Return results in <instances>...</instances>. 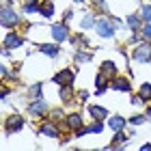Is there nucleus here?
Masks as SVG:
<instances>
[{
  "label": "nucleus",
  "mask_w": 151,
  "mask_h": 151,
  "mask_svg": "<svg viewBox=\"0 0 151 151\" xmlns=\"http://www.w3.org/2000/svg\"><path fill=\"white\" fill-rule=\"evenodd\" d=\"M140 15H142V19H145V22H151V4H145L140 9Z\"/></svg>",
  "instance_id": "nucleus-28"
},
{
  "label": "nucleus",
  "mask_w": 151,
  "mask_h": 151,
  "mask_svg": "<svg viewBox=\"0 0 151 151\" xmlns=\"http://www.w3.org/2000/svg\"><path fill=\"white\" fill-rule=\"evenodd\" d=\"M101 73H104L106 78H116V73H119V67H116L112 60H104V63H101Z\"/></svg>",
  "instance_id": "nucleus-15"
},
{
  "label": "nucleus",
  "mask_w": 151,
  "mask_h": 151,
  "mask_svg": "<svg viewBox=\"0 0 151 151\" xmlns=\"http://www.w3.org/2000/svg\"><path fill=\"white\" fill-rule=\"evenodd\" d=\"M41 11V0H28L24 4V13L26 15H32V13H39Z\"/></svg>",
  "instance_id": "nucleus-18"
},
{
  "label": "nucleus",
  "mask_w": 151,
  "mask_h": 151,
  "mask_svg": "<svg viewBox=\"0 0 151 151\" xmlns=\"http://www.w3.org/2000/svg\"><path fill=\"white\" fill-rule=\"evenodd\" d=\"M95 6H97V9H101L104 13H108V4H106V0H95Z\"/></svg>",
  "instance_id": "nucleus-31"
},
{
  "label": "nucleus",
  "mask_w": 151,
  "mask_h": 151,
  "mask_svg": "<svg viewBox=\"0 0 151 151\" xmlns=\"http://www.w3.org/2000/svg\"><path fill=\"white\" fill-rule=\"evenodd\" d=\"M104 132V123H101V119H95L88 127H82L76 132V138H82V136H86V134H101Z\"/></svg>",
  "instance_id": "nucleus-7"
},
{
  "label": "nucleus",
  "mask_w": 151,
  "mask_h": 151,
  "mask_svg": "<svg viewBox=\"0 0 151 151\" xmlns=\"http://www.w3.org/2000/svg\"><path fill=\"white\" fill-rule=\"evenodd\" d=\"M47 101H43V97L41 99H35L32 104H28V112L32 114V116H45L47 114Z\"/></svg>",
  "instance_id": "nucleus-8"
},
{
  "label": "nucleus",
  "mask_w": 151,
  "mask_h": 151,
  "mask_svg": "<svg viewBox=\"0 0 151 151\" xmlns=\"http://www.w3.org/2000/svg\"><path fill=\"white\" fill-rule=\"evenodd\" d=\"M60 99L63 101H71L73 99V86L71 84H63L60 86Z\"/></svg>",
  "instance_id": "nucleus-21"
},
{
  "label": "nucleus",
  "mask_w": 151,
  "mask_h": 151,
  "mask_svg": "<svg viewBox=\"0 0 151 151\" xmlns=\"http://www.w3.org/2000/svg\"><path fill=\"white\" fill-rule=\"evenodd\" d=\"M76 2H84V0H76Z\"/></svg>",
  "instance_id": "nucleus-39"
},
{
  "label": "nucleus",
  "mask_w": 151,
  "mask_h": 151,
  "mask_svg": "<svg viewBox=\"0 0 151 151\" xmlns=\"http://www.w3.org/2000/svg\"><path fill=\"white\" fill-rule=\"evenodd\" d=\"M145 114H147V121H151V108H147V112H145Z\"/></svg>",
  "instance_id": "nucleus-38"
},
{
  "label": "nucleus",
  "mask_w": 151,
  "mask_h": 151,
  "mask_svg": "<svg viewBox=\"0 0 151 151\" xmlns=\"http://www.w3.org/2000/svg\"><path fill=\"white\" fill-rule=\"evenodd\" d=\"M19 22H22V15H17V11L11 4H4L0 9V24H2V28H15Z\"/></svg>",
  "instance_id": "nucleus-1"
},
{
  "label": "nucleus",
  "mask_w": 151,
  "mask_h": 151,
  "mask_svg": "<svg viewBox=\"0 0 151 151\" xmlns=\"http://www.w3.org/2000/svg\"><path fill=\"white\" fill-rule=\"evenodd\" d=\"M24 43V39L17 35V32H6V37H4V50H15V47H19Z\"/></svg>",
  "instance_id": "nucleus-10"
},
{
  "label": "nucleus",
  "mask_w": 151,
  "mask_h": 151,
  "mask_svg": "<svg viewBox=\"0 0 151 151\" xmlns=\"http://www.w3.org/2000/svg\"><path fill=\"white\" fill-rule=\"evenodd\" d=\"M132 58L136 63H151V41L142 39L136 43V47L132 50Z\"/></svg>",
  "instance_id": "nucleus-2"
},
{
  "label": "nucleus",
  "mask_w": 151,
  "mask_h": 151,
  "mask_svg": "<svg viewBox=\"0 0 151 151\" xmlns=\"http://www.w3.org/2000/svg\"><path fill=\"white\" fill-rule=\"evenodd\" d=\"M24 127V119L19 114H13L4 121V134H13V132H19Z\"/></svg>",
  "instance_id": "nucleus-5"
},
{
  "label": "nucleus",
  "mask_w": 151,
  "mask_h": 151,
  "mask_svg": "<svg viewBox=\"0 0 151 151\" xmlns=\"http://www.w3.org/2000/svg\"><path fill=\"white\" fill-rule=\"evenodd\" d=\"M140 149H142V151H149V149H151V142H145V145H142Z\"/></svg>",
  "instance_id": "nucleus-37"
},
{
  "label": "nucleus",
  "mask_w": 151,
  "mask_h": 151,
  "mask_svg": "<svg viewBox=\"0 0 151 151\" xmlns=\"http://www.w3.org/2000/svg\"><path fill=\"white\" fill-rule=\"evenodd\" d=\"M65 123H67V127H69V129H73V132H78V129L84 127V119H82L78 112L67 114V116H65Z\"/></svg>",
  "instance_id": "nucleus-11"
},
{
  "label": "nucleus",
  "mask_w": 151,
  "mask_h": 151,
  "mask_svg": "<svg viewBox=\"0 0 151 151\" xmlns=\"http://www.w3.org/2000/svg\"><path fill=\"white\" fill-rule=\"evenodd\" d=\"M39 52L45 54V56H50V58H56L58 54H60V47L56 43H41L39 45Z\"/></svg>",
  "instance_id": "nucleus-12"
},
{
  "label": "nucleus",
  "mask_w": 151,
  "mask_h": 151,
  "mask_svg": "<svg viewBox=\"0 0 151 151\" xmlns=\"http://www.w3.org/2000/svg\"><path fill=\"white\" fill-rule=\"evenodd\" d=\"M114 91H121V93H129L132 91V84H129L127 78H112V84H110Z\"/></svg>",
  "instance_id": "nucleus-13"
},
{
  "label": "nucleus",
  "mask_w": 151,
  "mask_h": 151,
  "mask_svg": "<svg viewBox=\"0 0 151 151\" xmlns=\"http://www.w3.org/2000/svg\"><path fill=\"white\" fill-rule=\"evenodd\" d=\"M129 41H132V43H138L140 37H138V35H132V39H129Z\"/></svg>",
  "instance_id": "nucleus-36"
},
{
  "label": "nucleus",
  "mask_w": 151,
  "mask_h": 151,
  "mask_svg": "<svg viewBox=\"0 0 151 151\" xmlns=\"http://www.w3.org/2000/svg\"><path fill=\"white\" fill-rule=\"evenodd\" d=\"M78 97H80V99H82V101H84V99H88V93H86V91H82V93H80V95H78Z\"/></svg>",
  "instance_id": "nucleus-35"
},
{
  "label": "nucleus",
  "mask_w": 151,
  "mask_h": 151,
  "mask_svg": "<svg viewBox=\"0 0 151 151\" xmlns=\"http://www.w3.org/2000/svg\"><path fill=\"white\" fill-rule=\"evenodd\" d=\"M88 112H91L93 119H106L108 116V110L104 106H88Z\"/></svg>",
  "instance_id": "nucleus-19"
},
{
  "label": "nucleus",
  "mask_w": 151,
  "mask_h": 151,
  "mask_svg": "<svg viewBox=\"0 0 151 151\" xmlns=\"http://www.w3.org/2000/svg\"><path fill=\"white\" fill-rule=\"evenodd\" d=\"M71 17H73V11H71V9H65V13H63V22L67 24V22H69Z\"/></svg>",
  "instance_id": "nucleus-32"
},
{
  "label": "nucleus",
  "mask_w": 151,
  "mask_h": 151,
  "mask_svg": "<svg viewBox=\"0 0 151 151\" xmlns=\"http://www.w3.org/2000/svg\"><path fill=\"white\" fill-rule=\"evenodd\" d=\"M95 22H97V19H95L93 15H84V19L80 22V28H82V30H86V28H95Z\"/></svg>",
  "instance_id": "nucleus-25"
},
{
  "label": "nucleus",
  "mask_w": 151,
  "mask_h": 151,
  "mask_svg": "<svg viewBox=\"0 0 151 151\" xmlns=\"http://www.w3.org/2000/svg\"><path fill=\"white\" fill-rule=\"evenodd\" d=\"M138 95H140V99H142V101H149V99H151V82H142Z\"/></svg>",
  "instance_id": "nucleus-22"
},
{
  "label": "nucleus",
  "mask_w": 151,
  "mask_h": 151,
  "mask_svg": "<svg viewBox=\"0 0 151 151\" xmlns=\"http://www.w3.org/2000/svg\"><path fill=\"white\" fill-rule=\"evenodd\" d=\"M149 2H151V0H149Z\"/></svg>",
  "instance_id": "nucleus-40"
},
{
  "label": "nucleus",
  "mask_w": 151,
  "mask_h": 151,
  "mask_svg": "<svg viewBox=\"0 0 151 151\" xmlns=\"http://www.w3.org/2000/svg\"><path fill=\"white\" fill-rule=\"evenodd\" d=\"M39 15L45 17V19H50V17L54 15V4H52V0H41V11H39Z\"/></svg>",
  "instance_id": "nucleus-17"
},
{
  "label": "nucleus",
  "mask_w": 151,
  "mask_h": 151,
  "mask_svg": "<svg viewBox=\"0 0 151 151\" xmlns=\"http://www.w3.org/2000/svg\"><path fill=\"white\" fill-rule=\"evenodd\" d=\"M39 134L45 136V138H58V136H60V132H58V127H56V123H54V121L43 123V125L39 127Z\"/></svg>",
  "instance_id": "nucleus-9"
},
{
  "label": "nucleus",
  "mask_w": 151,
  "mask_h": 151,
  "mask_svg": "<svg viewBox=\"0 0 151 151\" xmlns=\"http://www.w3.org/2000/svg\"><path fill=\"white\" fill-rule=\"evenodd\" d=\"M112 24L116 26V28H121V26H123V22H121V19H119V17H112Z\"/></svg>",
  "instance_id": "nucleus-34"
},
{
  "label": "nucleus",
  "mask_w": 151,
  "mask_h": 151,
  "mask_svg": "<svg viewBox=\"0 0 151 151\" xmlns=\"http://www.w3.org/2000/svg\"><path fill=\"white\" fill-rule=\"evenodd\" d=\"M147 121V114H134V116H129V123L136 127V125H140V123H145Z\"/></svg>",
  "instance_id": "nucleus-26"
},
{
  "label": "nucleus",
  "mask_w": 151,
  "mask_h": 151,
  "mask_svg": "<svg viewBox=\"0 0 151 151\" xmlns=\"http://www.w3.org/2000/svg\"><path fill=\"white\" fill-rule=\"evenodd\" d=\"M50 116H52V121H58V119H65V114H63V110H52V112H50Z\"/></svg>",
  "instance_id": "nucleus-30"
},
{
  "label": "nucleus",
  "mask_w": 151,
  "mask_h": 151,
  "mask_svg": "<svg viewBox=\"0 0 151 151\" xmlns=\"http://www.w3.org/2000/svg\"><path fill=\"white\" fill-rule=\"evenodd\" d=\"M108 125H110L114 132H119V129H123L127 125V119H123L121 114H114V116H110V119H108Z\"/></svg>",
  "instance_id": "nucleus-16"
},
{
  "label": "nucleus",
  "mask_w": 151,
  "mask_h": 151,
  "mask_svg": "<svg viewBox=\"0 0 151 151\" xmlns=\"http://www.w3.org/2000/svg\"><path fill=\"white\" fill-rule=\"evenodd\" d=\"M95 84H97V95H101L104 91H108V84H106V76L99 71V76L95 78Z\"/></svg>",
  "instance_id": "nucleus-23"
},
{
  "label": "nucleus",
  "mask_w": 151,
  "mask_h": 151,
  "mask_svg": "<svg viewBox=\"0 0 151 151\" xmlns=\"http://www.w3.org/2000/svg\"><path fill=\"white\" fill-rule=\"evenodd\" d=\"M73 80H76V71L67 69V67L60 69L58 73H54V78H52L54 84H60V86H63V84H73Z\"/></svg>",
  "instance_id": "nucleus-4"
},
{
  "label": "nucleus",
  "mask_w": 151,
  "mask_h": 151,
  "mask_svg": "<svg viewBox=\"0 0 151 151\" xmlns=\"http://www.w3.org/2000/svg\"><path fill=\"white\" fill-rule=\"evenodd\" d=\"M91 58H93V56H91L88 52H78V54H76V60H78V63H88Z\"/></svg>",
  "instance_id": "nucleus-29"
},
{
  "label": "nucleus",
  "mask_w": 151,
  "mask_h": 151,
  "mask_svg": "<svg viewBox=\"0 0 151 151\" xmlns=\"http://www.w3.org/2000/svg\"><path fill=\"white\" fill-rule=\"evenodd\" d=\"M142 22H145L142 15H136V13H134V15H127V26H129L132 30H138L140 26H142Z\"/></svg>",
  "instance_id": "nucleus-20"
},
{
  "label": "nucleus",
  "mask_w": 151,
  "mask_h": 151,
  "mask_svg": "<svg viewBox=\"0 0 151 151\" xmlns=\"http://www.w3.org/2000/svg\"><path fill=\"white\" fill-rule=\"evenodd\" d=\"M114 28L116 26L112 24V19H106V17H99L97 22H95V30H97V35L101 39H110L114 35Z\"/></svg>",
  "instance_id": "nucleus-3"
},
{
  "label": "nucleus",
  "mask_w": 151,
  "mask_h": 151,
  "mask_svg": "<svg viewBox=\"0 0 151 151\" xmlns=\"http://www.w3.org/2000/svg\"><path fill=\"white\" fill-rule=\"evenodd\" d=\"M11 91H9V88H6V86H2V93H0V97H2V101L6 99V95H9Z\"/></svg>",
  "instance_id": "nucleus-33"
},
{
  "label": "nucleus",
  "mask_w": 151,
  "mask_h": 151,
  "mask_svg": "<svg viewBox=\"0 0 151 151\" xmlns=\"http://www.w3.org/2000/svg\"><path fill=\"white\" fill-rule=\"evenodd\" d=\"M127 140H129V134H123V129H119V132H114V138H112V142H110V145H108V149L123 147Z\"/></svg>",
  "instance_id": "nucleus-14"
},
{
  "label": "nucleus",
  "mask_w": 151,
  "mask_h": 151,
  "mask_svg": "<svg viewBox=\"0 0 151 151\" xmlns=\"http://www.w3.org/2000/svg\"><path fill=\"white\" fill-rule=\"evenodd\" d=\"M140 35H142V39L151 41V22H145V26H142V30H140Z\"/></svg>",
  "instance_id": "nucleus-27"
},
{
  "label": "nucleus",
  "mask_w": 151,
  "mask_h": 151,
  "mask_svg": "<svg viewBox=\"0 0 151 151\" xmlns=\"http://www.w3.org/2000/svg\"><path fill=\"white\" fill-rule=\"evenodd\" d=\"M50 32H52V37H54L56 43L67 41V37H69V28L65 26V22H63V24H52V26H50Z\"/></svg>",
  "instance_id": "nucleus-6"
},
{
  "label": "nucleus",
  "mask_w": 151,
  "mask_h": 151,
  "mask_svg": "<svg viewBox=\"0 0 151 151\" xmlns=\"http://www.w3.org/2000/svg\"><path fill=\"white\" fill-rule=\"evenodd\" d=\"M30 97H35V99L43 97V84H41V82H37V84L30 86Z\"/></svg>",
  "instance_id": "nucleus-24"
}]
</instances>
